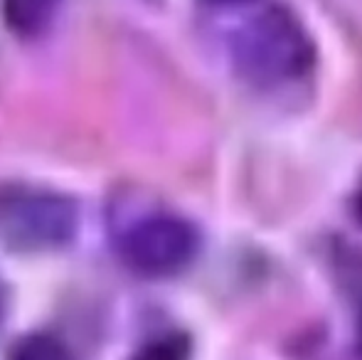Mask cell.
<instances>
[{"label": "cell", "instance_id": "6da1fadb", "mask_svg": "<svg viewBox=\"0 0 362 360\" xmlns=\"http://www.w3.org/2000/svg\"><path fill=\"white\" fill-rule=\"evenodd\" d=\"M234 59L242 74L262 87L296 82L310 69L313 47L303 25L284 8L257 13L234 40Z\"/></svg>", "mask_w": 362, "mask_h": 360}, {"label": "cell", "instance_id": "7a4b0ae2", "mask_svg": "<svg viewBox=\"0 0 362 360\" xmlns=\"http://www.w3.org/2000/svg\"><path fill=\"white\" fill-rule=\"evenodd\" d=\"M74 207L35 187L0 185V237L25 250H47L72 237Z\"/></svg>", "mask_w": 362, "mask_h": 360}, {"label": "cell", "instance_id": "3957f363", "mask_svg": "<svg viewBox=\"0 0 362 360\" xmlns=\"http://www.w3.org/2000/svg\"><path fill=\"white\" fill-rule=\"evenodd\" d=\"M197 245L200 240L190 222L175 215H153L126 232L121 257L146 277H170L195 260Z\"/></svg>", "mask_w": 362, "mask_h": 360}, {"label": "cell", "instance_id": "277c9868", "mask_svg": "<svg viewBox=\"0 0 362 360\" xmlns=\"http://www.w3.org/2000/svg\"><path fill=\"white\" fill-rule=\"evenodd\" d=\"M59 0H3L5 23L20 37L40 35L57 13Z\"/></svg>", "mask_w": 362, "mask_h": 360}, {"label": "cell", "instance_id": "5b68a950", "mask_svg": "<svg viewBox=\"0 0 362 360\" xmlns=\"http://www.w3.org/2000/svg\"><path fill=\"white\" fill-rule=\"evenodd\" d=\"M190 346L182 336H160L148 341L134 356V360H187Z\"/></svg>", "mask_w": 362, "mask_h": 360}, {"label": "cell", "instance_id": "8992f818", "mask_svg": "<svg viewBox=\"0 0 362 360\" xmlns=\"http://www.w3.org/2000/svg\"><path fill=\"white\" fill-rule=\"evenodd\" d=\"M15 360H69L64 348L47 336L28 338L15 353Z\"/></svg>", "mask_w": 362, "mask_h": 360}, {"label": "cell", "instance_id": "52a82bcc", "mask_svg": "<svg viewBox=\"0 0 362 360\" xmlns=\"http://www.w3.org/2000/svg\"><path fill=\"white\" fill-rule=\"evenodd\" d=\"M355 212H358V217H360V222H362V185H360L358 195H355Z\"/></svg>", "mask_w": 362, "mask_h": 360}, {"label": "cell", "instance_id": "ba28073f", "mask_svg": "<svg viewBox=\"0 0 362 360\" xmlns=\"http://www.w3.org/2000/svg\"><path fill=\"white\" fill-rule=\"evenodd\" d=\"M210 5H237V3H247V0H207Z\"/></svg>", "mask_w": 362, "mask_h": 360}, {"label": "cell", "instance_id": "9c48e42d", "mask_svg": "<svg viewBox=\"0 0 362 360\" xmlns=\"http://www.w3.org/2000/svg\"><path fill=\"white\" fill-rule=\"evenodd\" d=\"M358 338H360V351H362V313H360V326H358Z\"/></svg>", "mask_w": 362, "mask_h": 360}]
</instances>
